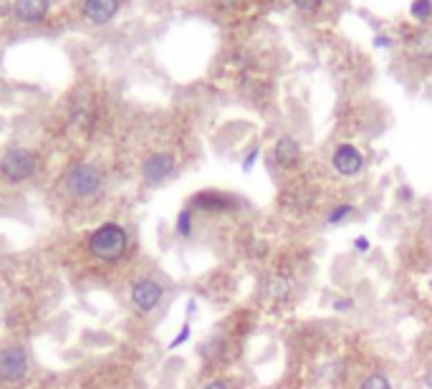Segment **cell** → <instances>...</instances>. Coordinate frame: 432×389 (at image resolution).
Listing matches in <instances>:
<instances>
[{"label": "cell", "mask_w": 432, "mask_h": 389, "mask_svg": "<svg viewBox=\"0 0 432 389\" xmlns=\"http://www.w3.org/2000/svg\"><path fill=\"white\" fill-rule=\"evenodd\" d=\"M126 248H129L126 230L117 222H104L88 238V250L106 263H117L119 258H124Z\"/></svg>", "instance_id": "cell-1"}, {"label": "cell", "mask_w": 432, "mask_h": 389, "mask_svg": "<svg viewBox=\"0 0 432 389\" xmlns=\"http://www.w3.org/2000/svg\"><path fill=\"white\" fill-rule=\"evenodd\" d=\"M64 184H66V192L73 198H94L96 192L102 190V172L94 164H76L66 175Z\"/></svg>", "instance_id": "cell-2"}, {"label": "cell", "mask_w": 432, "mask_h": 389, "mask_svg": "<svg viewBox=\"0 0 432 389\" xmlns=\"http://www.w3.org/2000/svg\"><path fill=\"white\" fill-rule=\"evenodd\" d=\"M36 172V155L28 149H10L0 160V175L8 182H23Z\"/></svg>", "instance_id": "cell-3"}, {"label": "cell", "mask_w": 432, "mask_h": 389, "mask_svg": "<svg viewBox=\"0 0 432 389\" xmlns=\"http://www.w3.org/2000/svg\"><path fill=\"white\" fill-rule=\"evenodd\" d=\"M28 372V357L18 346H8L0 352V379L3 382H18Z\"/></svg>", "instance_id": "cell-4"}, {"label": "cell", "mask_w": 432, "mask_h": 389, "mask_svg": "<svg viewBox=\"0 0 432 389\" xmlns=\"http://www.w3.org/2000/svg\"><path fill=\"white\" fill-rule=\"evenodd\" d=\"M331 164L341 177H357L364 169V155L354 144H339L331 155Z\"/></svg>", "instance_id": "cell-5"}, {"label": "cell", "mask_w": 432, "mask_h": 389, "mask_svg": "<svg viewBox=\"0 0 432 389\" xmlns=\"http://www.w3.org/2000/svg\"><path fill=\"white\" fill-rule=\"evenodd\" d=\"M172 172H175V157L165 155V152L147 157L144 164H142V180H144L149 187L162 184L169 175H172Z\"/></svg>", "instance_id": "cell-6"}, {"label": "cell", "mask_w": 432, "mask_h": 389, "mask_svg": "<svg viewBox=\"0 0 432 389\" xmlns=\"http://www.w3.org/2000/svg\"><path fill=\"white\" fill-rule=\"evenodd\" d=\"M238 205L241 202L233 195H225V192L218 190H203L192 198V207H198L203 213H233Z\"/></svg>", "instance_id": "cell-7"}, {"label": "cell", "mask_w": 432, "mask_h": 389, "mask_svg": "<svg viewBox=\"0 0 432 389\" xmlns=\"http://www.w3.org/2000/svg\"><path fill=\"white\" fill-rule=\"evenodd\" d=\"M129 296H132V303L140 311H154L160 306L162 296H165V288L152 278H142L132 286V294Z\"/></svg>", "instance_id": "cell-8"}, {"label": "cell", "mask_w": 432, "mask_h": 389, "mask_svg": "<svg viewBox=\"0 0 432 389\" xmlns=\"http://www.w3.org/2000/svg\"><path fill=\"white\" fill-rule=\"evenodd\" d=\"M119 10V0H86L84 3V15L86 21L96 23V26H104L109 23Z\"/></svg>", "instance_id": "cell-9"}, {"label": "cell", "mask_w": 432, "mask_h": 389, "mask_svg": "<svg viewBox=\"0 0 432 389\" xmlns=\"http://www.w3.org/2000/svg\"><path fill=\"white\" fill-rule=\"evenodd\" d=\"M273 160H276V164L283 169H291L299 164L301 160V147L299 142L293 140V137H281L279 142H276V147H273Z\"/></svg>", "instance_id": "cell-10"}, {"label": "cell", "mask_w": 432, "mask_h": 389, "mask_svg": "<svg viewBox=\"0 0 432 389\" xmlns=\"http://www.w3.org/2000/svg\"><path fill=\"white\" fill-rule=\"evenodd\" d=\"M51 0H15V18L23 23H38L48 15Z\"/></svg>", "instance_id": "cell-11"}, {"label": "cell", "mask_w": 432, "mask_h": 389, "mask_svg": "<svg viewBox=\"0 0 432 389\" xmlns=\"http://www.w3.org/2000/svg\"><path fill=\"white\" fill-rule=\"evenodd\" d=\"M407 48L417 59H432V30H417L407 38Z\"/></svg>", "instance_id": "cell-12"}, {"label": "cell", "mask_w": 432, "mask_h": 389, "mask_svg": "<svg viewBox=\"0 0 432 389\" xmlns=\"http://www.w3.org/2000/svg\"><path fill=\"white\" fill-rule=\"evenodd\" d=\"M357 213V207L354 205H337V207H331L329 215H326V225H331V228H337V225H344L352 215Z\"/></svg>", "instance_id": "cell-13"}, {"label": "cell", "mask_w": 432, "mask_h": 389, "mask_svg": "<svg viewBox=\"0 0 432 389\" xmlns=\"http://www.w3.org/2000/svg\"><path fill=\"white\" fill-rule=\"evenodd\" d=\"M177 235H182V238H190L192 235V228H195V220H192V210L190 207H185V210H180V215H177Z\"/></svg>", "instance_id": "cell-14"}, {"label": "cell", "mask_w": 432, "mask_h": 389, "mask_svg": "<svg viewBox=\"0 0 432 389\" xmlns=\"http://www.w3.org/2000/svg\"><path fill=\"white\" fill-rule=\"evenodd\" d=\"M359 389H392V382H389L387 374H382V372H374V374L364 377V382L359 384Z\"/></svg>", "instance_id": "cell-15"}, {"label": "cell", "mask_w": 432, "mask_h": 389, "mask_svg": "<svg viewBox=\"0 0 432 389\" xmlns=\"http://www.w3.org/2000/svg\"><path fill=\"white\" fill-rule=\"evenodd\" d=\"M288 291H291V286H288V281H283V278H276L268 283V298H273V301L286 298Z\"/></svg>", "instance_id": "cell-16"}, {"label": "cell", "mask_w": 432, "mask_h": 389, "mask_svg": "<svg viewBox=\"0 0 432 389\" xmlns=\"http://www.w3.org/2000/svg\"><path fill=\"white\" fill-rule=\"evenodd\" d=\"M410 15L417 21H427L432 15V0H415L410 6Z\"/></svg>", "instance_id": "cell-17"}, {"label": "cell", "mask_w": 432, "mask_h": 389, "mask_svg": "<svg viewBox=\"0 0 432 389\" xmlns=\"http://www.w3.org/2000/svg\"><path fill=\"white\" fill-rule=\"evenodd\" d=\"M190 339V321H185L182 323V329H180V334H177L172 341H169V349H177V346H182L185 341Z\"/></svg>", "instance_id": "cell-18"}, {"label": "cell", "mask_w": 432, "mask_h": 389, "mask_svg": "<svg viewBox=\"0 0 432 389\" xmlns=\"http://www.w3.org/2000/svg\"><path fill=\"white\" fill-rule=\"evenodd\" d=\"M323 0H293V6L299 8V10H303V13H311V10H316V8L321 6Z\"/></svg>", "instance_id": "cell-19"}, {"label": "cell", "mask_w": 432, "mask_h": 389, "mask_svg": "<svg viewBox=\"0 0 432 389\" xmlns=\"http://www.w3.org/2000/svg\"><path fill=\"white\" fill-rule=\"evenodd\" d=\"M369 248H372V243H369L366 235H357V238H354V250H357V253L364 256V253H369Z\"/></svg>", "instance_id": "cell-20"}, {"label": "cell", "mask_w": 432, "mask_h": 389, "mask_svg": "<svg viewBox=\"0 0 432 389\" xmlns=\"http://www.w3.org/2000/svg\"><path fill=\"white\" fill-rule=\"evenodd\" d=\"M352 309H354L352 298H337V301H334V311H337V314H349Z\"/></svg>", "instance_id": "cell-21"}, {"label": "cell", "mask_w": 432, "mask_h": 389, "mask_svg": "<svg viewBox=\"0 0 432 389\" xmlns=\"http://www.w3.org/2000/svg\"><path fill=\"white\" fill-rule=\"evenodd\" d=\"M256 160H258V149H253V152H248V155H245V160H243V172H250V169H253V164H256Z\"/></svg>", "instance_id": "cell-22"}, {"label": "cell", "mask_w": 432, "mask_h": 389, "mask_svg": "<svg viewBox=\"0 0 432 389\" xmlns=\"http://www.w3.org/2000/svg\"><path fill=\"white\" fill-rule=\"evenodd\" d=\"M374 46H377V48H389V46H392V38H389V36H377V38H374Z\"/></svg>", "instance_id": "cell-23"}, {"label": "cell", "mask_w": 432, "mask_h": 389, "mask_svg": "<svg viewBox=\"0 0 432 389\" xmlns=\"http://www.w3.org/2000/svg\"><path fill=\"white\" fill-rule=\"evenodd\" d=\"M397 198L402 200V202H410V200H412V190H410V187H400V195H397Z\"/></svg>", "instance_id": "cell-24"}, {"label": "cell", "mask_w": 432, "mask_h": 389, "mask_svg": "<svg viewBox=\"0 0 432 389\" xmlns=\"http://www.w3.org/2000/svg\"><path fill=\"white\" fill-rule=\"evenodd\" d=\"M203 389H230V387H227L225 382H210V384H205Z\"/></svg>", "instance_id": "cell-25"}, {"label": "cell", "mask_w": 432, "mask_h": 389, "mask_svg": "<svg viewBox=\"0 0 432 389\" xmlns=\"http://www.w3.org/2000/svg\"><path fill=\"white\" fill-rule=\"evenodd\" d=\"M425 387H427V389H432V367L427 369V374H425Z\"/></svg>", "instance_id": "cell-26"}]
</instances>
